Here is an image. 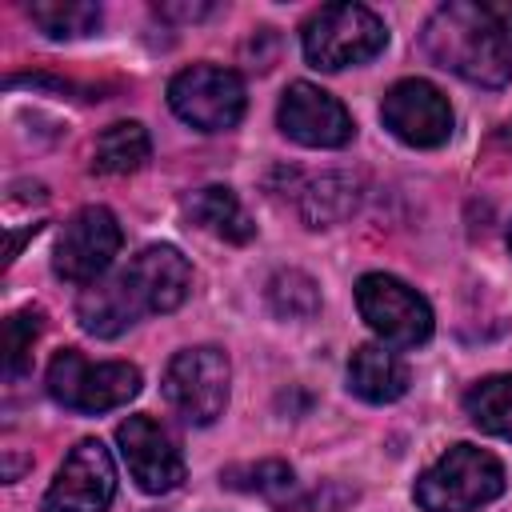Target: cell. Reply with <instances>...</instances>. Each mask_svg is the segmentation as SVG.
<instances>
[{
  "label": "cell",
  "instance_id": "cell-10",
  "mask_svg": "<svg viewBox=\"0 0 512 512\" xmlns=\"http://www.w3.org/2000/svg\"><path fill=\"white\" fill-rule=\"evenodd\" d=\"M384 128L412 148H440L452 136V104L432 80H396L380 104Z\"/></svg>",
  "mask_w": 512,
  "mask_h": 512
},
{
  "label": "cell",
  "instance_id": "cell-15",
  "mask_svg": "<svg viewBox=\"0 0 512 512\" xmlns=\"http://www.w3.org/2000/svg\"><path fill=\"white\" fill-rule=\"evenodd\" d=\"M188 220H192L196 228H204V232L228 240V244H248V240L256 236L252 216L244 212V204L236 200V192L224 188V184H208V188L192 192V200H188Z\"/></svg>",
  "mask_w": 512,
  "mask_h": 512
},
{
  "label": "cell",
  "instance_id": "cell-19",
  "mask_svg": "<svg viewBox=\"0 0 512 512\" xmlns=\"http://www.w3.org/2000/svg\"><path fill=\"white\" fill-rule=\"evenodd\" d=\"M28 16L48 40H76L100 28V4L92 0H32Z\"/></svg>",
  "mask_w": 512,
  "mask_h": 512
},
{
  "label": "cell",
  "instance_id": "cell-8",
  "mask_svg": "<svg viewBox=\"0 0 512 512\" xmlns=\"http://www.w3.org/2000/svg\"><path fill=\"white\" fill-rule=\"evenodd\" d=\"M228 356L216 344L184 348L164 368V396L188 424H212L228 404Z\"/></svg>",
  "mask_w": 512,
  "mask_h": 512
},
{
  "label": "cell",
  "instance_id": "cell-16",
  "mask_svg": "<svg viewBox=\"0 0 512 512\" xmlns=\"http://www.w3.org/2000/svg\"><path fill=\"white\" fill-rule=\"evenodd\" d=\"M356 204H360V184L344 172H324L296 188V212L308 220V228H328L352 216Z\"/></svg>",
  "mask_w": 512,
  "mask_h": 512
},
{
  "label": "cell",
  "instance_id": "cell-13",
  "mask_svg": "<svg viewBox=\"0 0 512 512\" xmlns=\"http://www.w3.org/2000/svg\"><path fill=\"white\" fill-rule=\"evenodd\" d=\"M116 444L120 456L136 480L140 492L148 496H164L172 488H180L184 480V456L176 448V440L152 420V416H128L116 428Z\"/></svg>",
  "mask_w": 512,
  "mask_h": 512
},
{
  "label": "cell",
  "instance_id": "cell-5",
  "mask_svg": "<svg viewBox=\"0 0 512 512\" xmlns=\"http://www.w3.org/2000/svg\"><path fill=\"white\" fill-rule=\"evenodd\" d=\"M140 368L128 360L92 364L76 348H60L48 364V396L68 412H108L140 396Z\"/></svg>",
  "mask_w": 512,
  "mask_h": 512
},
{
  "label": "cell",
  "instance_id": "cell-3",
  "mask_svg": "<svg viewBox=\"0 0 512 512\" xmlns=\"http://www.w3.org/2000/svg\"><path fill=\"white\" fill-rule=\"evenodd\" d=\"M504 492V468L476 444H452L416 480V504L424 512H476Z\"/></svg>",
  "mask_w": 512,
  "mask_h": 512
},
{
  "label": "cell",
  "instance_id": "cell-4",
  "mask_svg": "<svg viewBox=\"0 0 512 512\" xmlns=\"http://www.w3.org/2000/svg\"><path fill=\"white\" fill-rule=\"evenodd\" d=\"M388 44L384 20L364 4H324L300 28L304 60L320 72H340L380 56Z\"/></svg>",
  "mask_w": 512,
  "mask_h": 512
},
{
  "label": "cell",
  "instance_id": "cell-20",
  "mask_svg": "<svg viewBox=\"0 0 512 512\" xmlns=\"http://www.w3.org/2000/svg\"><path fill=\"white\" fill-rule=\"evenodd\" d=\"M224 484L228 488H240V492H252V496H264L272 504H288L296 496V472L284 460L236 464V468L224 472Z\"/></svg>",
  "mask_w": 512,
  "mask_h": 512
},
{
  "label": "cell",
  "instance_id": "cell-17",
  "mask_svg": "<svg viewBox=\"0 0 512 512\" xmlns=\"http://www.w3.org/2000/svg\"><path fill=\"white\" fill-rule=\"evenodd\" d=\"M152 156V140L148 128L140 120H116L96 136L92 148V168L104 176H128L136 168H144Z\"/></svg>",
  "mask_w": 512,
  "mask_h": 512
},
{
  "label": "cell",
  "instance_id": "cell-24",
  "mask_svg": "<svg viewBox=\"0 0 512 512\" xmlns=\"http://www.w3.org/2000/svg\"><path fill=\"white\" fill-rule=\"evenodd\" d=\"M508 252H512V224H508Z\"/></svg>",
  "mask_w": 512,
  "mask_h": 512
},
{
  "label": "cell",
  "instance_id": "cell-7",
  "mask_svg": "<svg viewBox=\"0 0 512 512\" xmlns=\"http://www.w3.org/2000/svg\"><path fill=\"white\" fill-rule=\"evenodd\" d=\"M356 308L388 348H416L432 336L428 300L388 272H368L356 280Z\"/></svg>",
  "mask_w": 512,
  "mask_h": 512
},
{
  "label": "cell",
  "instance_id": "cell-21",
  "mask_svg": "<svg viewBox=\"0 0 512 512\" xmlns=\"http://www.w3.org/2000/svg\"><path fill=\"white\" fill-rule=\"evenodd\" d=\"M268 308L284 320H308L316 316L320 308V292H316V280L300 268H280L272 280H268Z\"/></svg>",
  "mask_w": 512,
  "mask_h": 512
},
{
  "label": "cell",
  "instance_id": "cell-2",
  "mask_svg": "<svg viewBox=\"0 0 512 512\" xmlns=\"http://www.w3.org/2000/svg\"><path fill=\"white\" fill-rule=\"evenodd\" d=\"M192 292V268L172 244H148L112 280H96L80 292L76 316L92 336H120L148 312H176Z\"/></svg>",
  "mask_w": 512,
  "mask_h": 512
},
{
  "label": "cell",
  "instance_id": "cell-18",
  "mask_svg": "<svg viewBox=\"0 0 512 512\" xmlns=\"http://www.w3.org/2000/svg\"><path fill=\"white\" fill-rule=\"evenodd\" d=\"M464 412L480 432L512 444V372H496V376L476 380L464 392Z\"/></svg>",
  "mask_w": 512,
  "mask_h": 512
},
{
  "label": "cell",
  "instance_id": "cell-11",
  "mask_svg": "<svg viewBox=\"0 0 512 512\" xmlns=\"http://www.w3.org/2000/svg\"><path fill=\"white\" fill-rule=\"evenodd\" d=\"M116 496V464L100 440H80L44 492V512H104Z\"/></svg>",
  "mask_w": 512,
  "mask_h": 512
},
{
  "label": "cell",
  "instance_id": "cell-22",
  "mask_svg": "<svg viewBox=\"0 0 512 512\" xmlns=\"http://www.w3.org/2000/svg\"><path fill=\"white\" fill-rule=\"evenodd\" d=\"M40 328H44V312L40 308H20V312H12L4 320V372H8V380H16L28 368Z\"/></svg>",
  "mask_w": 512,
  "mask_h": 512
},
{
  "label": "cell",
  "instance_id": "cell-14",
  "mask_svg": "<svg viewBox=\"0 0 512 512\" xmlns=\"http://www.w3.org/2000/svg\"><path fill=\"white\" fill-rule=\"evenodd\" d=\"M348 392L368 404H392L408 392V368L388 344H360L348 360Z\"/></svg>",
  "mask_w": 512,
  "mask_h": 512
},
{
  "label": "cell",
  "instance_id": "cell-6",
  "mask_svg": "<svg viewBox=\"0 0 512 512\" xmlns=\"http://www.w3.org/2000/svg\"><path fill=\"white\" fill-rule=\"evenodd\" d=\"M168 104L184 124L200 132H228L240 124L248 96H244V80L232 68L192 64L168 80Z\"/></svg>",
  "mask_w": 512,
  "mask_h": 512
},
{
  "label": "cell",
  "instance_id": "cell-12",
  "mask_svg": "<svg viewBox=\"0 0 512 512\" xmlns=\"http://www.w3.org/2000/svg\"><path fill=\"white\" fill-rule=\"evenodd\" d=\"M276 124L288 140H296L304 148H344L356 132L348 108L332 92H324L320 84H308V80H296L284 88Z\"/></svg>",
  "mask_w": 512,
  "mask_h": 512
},
{
  "label": "cell",
  "instance_id": "cell-1",
  "mask_svg": "<svg viewBox=\"0 0 512 512\" xmlns=\"http://www.w3.org/2000/svg\"><path fill=\"white\" fill-rule=\"evenodd\" d=\"M424 52L436 68L504 88L512 80V4L508 0H448L424 24Z\"/></svg>",
  "mask_w": 512,
  "mask_h": 512
},
{
  "label": "cell",
  "instance_id": "cell-9",
  "mask_svg": "<svg viewBox=\"0 0 512 512\" xmlns=\"http://www.w3.org/2000/svg\"><path fill=\"white\" fill-rule=\"evenodd\" d=\"M120 224L104 204H88L80 208L56 236V252H52V268L56 276L72 280V284H96L116 252H120Z\"/></svg>",
  "mask_w": 512,
  "mask_h": 512
},
{
  "label": "cell",
  "instance_id": "cell-23",
  "mask_svg": "<svg viewBox=\"0 0 512 512\" xmlns=\"http://www.w3.org/2000/svg\"><path fill=\"white\" fill-rule=\"evenodd\" d=\"M156 12H160V16H176V20H200V16H208L212 8H208V4H160Z\"/></svg>",
  "mask_w": 512,
  "mask_h": 512
}]
</instances>
